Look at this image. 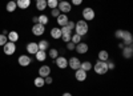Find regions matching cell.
I'll return each instance as SVG.
<instances>
[{"label": "cell", "mask_w": 133, "mask_h": 96, "mask_svg": "<svg viewBox=\"0 0 133 96\" xmlns=\"http://www.w3.org/2000/svg\"><path fill=\"white\" fill-rule=\"evenodd\" d=\"M121 53H123V57L124 59H132L133 56V47L132 46H124V48L121 49Z\"/></svg>", "instance_id": "12"}, {"label": "cell", "mask_w": 133, "mask_h": 96, "mask_svg": "<svg viewBox=\"0 0 133 96\" xmlns=\"http://www.w3.org/2000/svg\"><path fill=\"white\" fill-rule=\"evenodd\" d=\"M64 27H66V28H68L69 31L75 29V21H71V20H69V21H68V23H66V24H65Z\"/></svg>", "instance_id": "35"}, {"label": "cell", "mask_w": 133, "mask_h": 96, "mask_svg": "<svg viewBox=\"0 0 133 96\" xmlns=\"http://www.w3.org/2000/svg\"><path fill=\"white\" fill-rule=\"evenodd\" d=\"M56 21H57V24H59L60 27H64V25L69 21V19H68V16H66L65 14H60V15L56 17Z\"/></svg>", "instance_id": "16"}, {"label": "cell", "mask_w": 133, "mask_h": 96, "mask_svg": "<svg viewBox=\"0 0 133 96\" xmlns=\"http://www.w3.org/2000/svg\"><path fill=\"white\" fill-rule=\"evenodd\" d=\"M32 21L36 24V23H37V16H33V17H32Z\"/></svg>", "instance_id": "42"}, {"label": "cell", "mask_w": 133, "mask_h": 96, "mask_svg": "<svg viewBox=\"0 0 133 96\" xmlns=\"http://www.w3.org/2000/svg\"><path fill=\"white\" fill-rule=\"evenodd\" d=\"M7 41H8V37H7L5 35H3V34H2V35H0V46H2V47H3V46L5 44V43H7Z\"/></svg>", "instance_id": "34"}, {"label": "cell", "mask_w": 133, "mask_h": 96, "mask_svg": "<svg viewBox=\"0 0 133 96\" xmlns=\"http://www.w3.org/2000/svg\"><path fill=\"white\" fill-rule=\"evenodd\" d=\"M44 32H45V25L39 24V23L32 25V34L35 36H41V35H44Z\"/></svg>", "instance_id": "6"}, {"label": "cell", "mask_w": 133, "mask_h": 96, "mask_svg": "<svg viewBox=\"0 0 133 96\" xmlns=\"http://www.w3.org/2000/svg\"><path fill=\"white\" fill-rule=\"evenodd\" d=\"M123 34H124V29H117L115 32V37L117 40H121V37H123Z\"/></svg>", "instance_id": "32"}, {"label": "cell", "mask_w": 133, "mask_h": 96, "mask_svg": "<svg viewBox=\"0 0 133 96\" xmlns=\"http://www.w3.org/2000/svg\"><path fill=\"white\" fill-rule=\"evenodd\" d=\"M17 63H19V66H21V67H28L31 64V57L28 55H21V56H19Z\"/></svg>", "instance_id": "13"}, {"label": "cell", "mask_w": 133, "mask_h": 96, "mask_svg": "<svg viewBox=\"0 0 133 96\" xmlns=\"http://www.w3.org/2000/svg\"><path fill=\"white\" fill-rule=\"evenodd\" d=\"M47 8V0H36V9L44 11Z\"/></svg>", "instance_id": "25"}, {"label": "cell", "mask_w": 133, "mask_h": 96, "mask_svg": "<svg viewBox=\"0 0 133 96\" xmlns=\"http://www.w3.org/2000/svg\"><path fill=\"white\" fill-rule=\"evenodd\" d=\"M75 31H76V34L77 35H80L81 37L85 36L88 34V31H89V25H88V23L85 20H79V21H76L75 23Z\"/></svg>", "instance_id": "1"}, {"label": "cell", "mask_w": 133, "mask_h": 96, "mask_svg": "<svg viewBox=\"0 0 133 96\" xmlns=\"http://www.w3.org/2000/svg\"><path fill=\"white\" fill-rule=\"evenodd\" d=\"M60 39L63 41H65V43H69L71 39H72V34H61V37Z\"/></svg>", "instance_id": "30"}, {"label": "cell", "mask_w": 133, "mask_h": 96, "mask_svg": "<svg viewBox=\"0 0 133 96\" xmlns=\"http://www.w3.org/2000/svg\"><path fill=\"white\" fill-rule=\"evenodd\" d=\"M8 41H12V43H16L17 40H19V34L16 31H11V32H8Z\"/></svg>", "instance_id": "20"}, {"label": "cell", "mask_w": 133, "mask_h": 96, "mask_svg": "<svg viewBox=\"0 0 133 96\" xmlns=\"http://www.w3.org/2000/svg\"><path fill=\"white\" fill-rule=\"evenodd\" d=\"M55 64L57 66V68L65 69L66 67H68V59L64 57V56H57L56 59H55Z\"/></svg>", "instance_id": "7"}, {"label": "cell", "mask_w": 133, "mask_h": 96, "mask_svg": "<svg viewBox=\"0 0 133 96\" xmlns=\"http://www.w3.org/2000/svg\"><path fill=\"white\" fill-rule=\"evenodd\" d=\"M5 8H7V11H8V12H15V11H16V8H17V5H16V2H15V0H11V2H8Z\"/></svg>", "instance_id": "23"}, {"label": "cell", "mask_w": 133, "mask_h": 96, "mask_svg": "<svg viewBox=\"0 0 133 96\" xmlns=\"http://www.w3.org/2000/svg\"><path fill=\"white\" fill-rule=\"evenodd\" d=\"M121 43H123L124 46H132L133 43V36L129 31H124L123 34V37H121Z\"/></svg>", "instance_id": "9"}, {"label": "cell", "mask_w": 133, "mask_h": 96, "mask_svg": "<svg viewBox=\"0 0 133 96\" xmlns=\"http://www.w3.org/2000/svg\"><path fill=\"white\" fill-rule=\"evenodd\" d=\"M92 67H93V66H92V63H91L89 60H87V61H83V63L80 64V68H81V69H84L85 72L91 71V69H92Z\"/></svg>", "instance_id": "24"}, {"label": "cell", "mask_w": 133, "mask_h": 96, "mask_svg": "<svg viewBox=\"0 0 133 96\" xmlns=\"http://www.w3.org/2000/svg\"><path fill=\"white\" fill-rule=\"evenodd\" d=\"M95 16H96V12H95V9H93V8H91V7H85V8L83 9V20H85V21H91V20L95 19Z\"/></svg>", "instance_id": "3"}, {"label": "cell", "mask_w": 133, "mask_h": 96, "mask_svg": "<svg viewBox=\"0 0 133 96\" xmlns=\"http://www.w3.org/2000/svg\"><path fill=\"white\" fill-rule=\"evenodd\" d=\"M57 2H63V0H57Z\"/></svg>", "instance_id": "43"}, {"label": "cell", "mask_w": 133, "mask_h": 96, "mask_svg": "<svg viewBox=\"0 0 133 96\" xmlns=\"http://www.w3.org/2000/svg\"><path fill=\"white\" fill-rule=\"evenodd\" d=\"M48 55H49L51 59H56V57L59 56V51H57L56 48H51L49 52H48Z\"/></svg>", "instance_id": "28"}, {"label": "cell", "mask_w": 133, "mask_h": 96, "mask_svg": "<svg viewBox=\"0 0 133 96\" xmlns=\"http://www.w3.org/2000/svg\"><path fill=\"white\" fill-rule=\"evenodd\" d=\"M75 48H76V44H73L72 41L66 43V49H68V51H75Z\"/></svg>", "instance_id": "36"}, {"label": "cell", "mask_w": 133, "mask_h": 96, "mask_svg": "<svg viewBox=\"0 0 133 96\" xmlns=\"http://www.w3.org/2000/svg\"><path fill=\"white\" fill-rule=\"evenodd\" d=\"M37 47L40 51H47L49 48V43H48V40H40L37 43Z\"/></svg>", "instance_id": "22"}, {"label": "cell", "mask_w": 133, "mask_h": 96, "mask_svg": "<svg viewBox=\"0 0 133 96\" xmlns=\"http://www.w3.org/2000/svg\"><path fill=\"white\" fill-rule=\"evenodd\" d=\"M107 64H108V69L109 71L110 69H115V67H116V64L113 61H110V60H107Z\"/></svg>", "instance_id": "37"}, {"label": "cell", "mask_w": 133, "mask_h": 96, "mask_svg": "<svg viewBox=\"0 0 133 96\" xmlns=\"http://www.w3.org/2000/svg\"><path fill=\"white\" fill-rule=\"evenodd\" d=\"M35 87H37V88H41V87H44L45 85V81H44V78H41V76H37L36 79H35Z\"/></svg>", "instance_id": "27"}, {"label": "cell", "mask_w": 133, "mask_h": 96, "mask_svg": "<svg viewBox=\"0 0 133 96\" xmlns=\"http://www.w3.org/2000/svg\"><path fill=\"white\" fill-rule=\"evenodd\" d=\"M48 21H49V17H48L47 15H40V16H37V23H39V24L47 25Z\"/></svg>", "instance_id": "26"}, {"label": "cell", "mask_w": 133, "mask_h": 96, "mask_svg": "<svg viewBox=\"0 0 133 96\" xmlns=\"http://www.w3.org/2000/svg\"><path fill=\"white\" fill-rule=\"evenodd\" d=\"M60 29H61V34H72V31H69L66 27H61Z\"/></svg>", "instance_id": "39"}, {"label": "cell", "mask_w": 133, "mask_h": 96, "mask_svg": "<svg viewBox=\"0 0 133 96\" xmlns=\"http://www.w3.org/2000/svg\"><path fill=\"white\" fill-rule=\"evenodd\" d=\"M60 14H61V12L59 11V8H53V9H51V16H53V17H57Z\"/></svg>", "instance_id": "33"}, {"label": "cell", "mask_w": 133, "mask_h": 96, "mask_svg": "<svg viewBox=\"0 0 133 96\" xmlns=\"http://www.w3.org/2000/svg\"><path fill=\"white\" fill-rule=\"evenodd\" d=\"M44 81H45V84H52L53 79H52V76H51V75H49V76H47V78H44Z\"/></svg>", "instance_id": "38"}, {"label": "cell", "mask_w": 133, "mask_h": 96, "mask_svg": "<svg viewBox=\"0 0 133 96\" xmlns=\"http://www.w3.org/2000/svg\"><path fill=\"white\" fill-rule=\"evenodd\" d=\"M15 2H16L17 8L20 9H27L31 5V0H15Z\"/></svg>", "instance_id": "17"}, {"label": "cell", "mask_w": 133, "mask_h": 96, "mask_svg": "<svg viewBox=\"0 0 133 96\" xmlns=\"http://www.w3.org/2000/svg\"><path fill=\"white\" fill-rule=\"evenodd\" d=\"M75 51H76L77 53H80V55H84V53H87L88 51H89V47H88V44H87V43H83V41H80L79 44H76V48H75Z\"/></svg>", "instance_id": "11"}, {"label": "cell", "mask_w": 133, "mask_h": 96, "mask_svg": "<svg viewBox=\"0 0 133 96\" xmlns=\"http://www.w3.org/2000/svg\"><path fill=\"white\" fill-rule=\"evenodd\" d=\"M61 96H73V95H72L71 92H64V93H63Z\"/></svg>", "instance_id": "41"}, {"label": "cell", "mask_w": 133, "mask_h": 96, "mask_svg": "<svg viewBox=\"0 0 133 96\" xmlns=\"http://www.w3.org/2000/svg\"><path fill=\"white\" fill-rule=\"evenodd\" d=\"M71 4H73V5H80V4H83V0H72Z\"/></svg>", "instance_id": "40"}, {"label": "cell", "mask_w": 133, "mask_h": 96, "mask_svg": "<svg viewBox=\"0 0 133 96\" xmlns=\"http://www.w3.org/2000/svg\"><path fill=\"white\" fill-rule=\"evenodd\" d=\"M97 57H98V60H101V61H107V60H109V53H108V51L103 49V51L98 52Z\"/></svg>", "instance_id": "21"}, {"label": "cell", "mask_w": 133, "mask_h": 96, "mask_svg": "<svg viewBox=\"0 0 133 96\" xmlns=\"http://www.w3.org/2000/svg\"><path fill=\"white\" fill-rule=\"evenodd\" d=\"M57 8H59V11L61 14H68V12H71L72 11V4L69 3V2H66V0H63V2H59V4H57Z\"/></svg>", "instance_id": "4"}, {"label": "cell", "mask_w": 133, "mask_h": 96, "mask_svg": "<svg viewBox=\"0 0 133 96\" xmlns=\"http://www.w3.org/2000/svg\"><path fill=\"white\" fill-rule=\"evenodd\" d=\"M71 41L73 43V44H79V43L81 41V36H80V35H77V34H75V35H72Z\"/></svg>", "instance_id": "31"}, {"label": "cell", "mask_w": 133, "mask_h": 96, "mask_svg": "<svg viewBox=\"0 0 133 96\" xmlns=\"http://www.w3.org/2000/svg\"><path fill=\"white\" fill-rule=\"evenodd\" d=\"M35 56H36V60L37 61H44V60H47V51H37L35 53Z\"/></svg>", "instance_id": "19"}, {"label": "cell", "mask_w": 133, "mask_h": 96, "mask_svg": "<svg viewBox=\"0 0 133 96\" xmlns=\"http://www.w3.org/2000/svg\"><path fill=\"white\" fill-rule=\"evenodd\" d=\"M75 78H76L77 81H80V83H81V81H85L87 78H88V72H85L84 69L79 68V69L75 71Z\"/></svg>", "instance_id": "10"}, {"label": "cell", "mask_w": 133, "mask_h": 96, "mask_svg": "<svg viewBox=\"0 0 133 96\" xmlns=\"http://www.w3.org/2000/svg\"><path fill=\"white\" fill-rule=\"evenodd\" d=\"M39 51V47H37V43L35 41H31L27 44V52L29 53V55H35V53Z\"/></svg>", "instance_id": "15"}, {"label": "cell", "mask_w": 133, "mask_h": 96, "mask_svg": "<svg viewBox=\"0 0 133 96\" xmlns=\"http://www.w3.org/2000/svg\"><path fill=\"white\" fill-rule=\"evenodd\" d=\"M51 36H52L55 40L60 39V37H61V29H60L59 27H53V28L51 29Z\"/></svg>", "instance_id": "18"}, {"label": "cell", "mask_w": 133, "mask_h": 96, "mask_svg": "<svg viewBox=\"0 0 133 96\" xmlns=\"http://www.w3.org/2000/svg\"><path fill=\"white\" fill-rule=\"evenodd\" d=\"M51 75V67L49 66H41L40 68H39V76H41V78H47V76H49Z\"/></svg>", "instance_id": "14"}, {"label": "cell", "mask_w": 133, "mask_h": 96, "mask_svg": "<svg viewBox=\"0 0 133 96\" xmlns=\"http://www.w3.org/2000/svg\"><path fill=\"white\" fill-rule=\"evenodd\" d=\"M92 68H93V71H95L97 75H105V73L109 71L107 61H101V60H97Z\"/></svg>", "instance_id": "2"}, {"label": "cell", "mask_w": 133, "mask_h": 96, "mask_svg": "<svg viewBox=\"0 0 133 96\" xmlns=\"http://www.w3.org/2000/svg\"><path fill=\"white\" fill-rule=\"evenodd\" d=\"M3 52L5 53L7 56L14 55V53L16 52V46H15V43H12V41H7L5 44L3 46Z\"/></svg>", "instance_id": "5"}, {"label": "cell", "mask_w": 133, "mask_h": 96, "mask_svg": "<svg viewBox=\"0 0 133 96\" xmlns=\"http://www.w3.org/2000/svg\"><path fill=\"white\" fill-rule=\"evenodd\" d=\"M80 64H81V61H80V59L79 57H76V56H72L71 59H68V67L71 68V69H79L80 68Z\"/></svg>", "instance_id": "8"}, {"label": "cell", "mask_w": 133, "mask_h": 96, "mask_svg": "<svg viewBox=\"0 0 133 96\" xmlns=\"http://www.w3.org/2000/svg\"><path fill=\"white\" fill-rule=\"evenodd\" d=\"M57 4H59L57 0H47V7H49L51 9L57 8Z\"/></svg>", "instance_id": "29"}]
</instances>
